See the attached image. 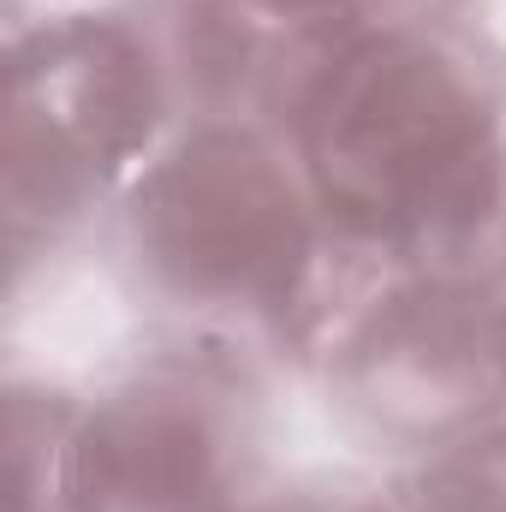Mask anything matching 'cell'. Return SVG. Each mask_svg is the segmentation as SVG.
<instances>
[{
    "mask_svg": "<svg viewBox=\"0 0 506 512\" xmlns=\"http://www.w3.org/2000/svg\"><path fill=\"white\" fill-rule=\"evenodd\" d=\"M268 126L340 256L489 280L506 262V78L453 30L376 12L310 42Z\"/></svg>",
    "mask_w": 506,
    "mask_h": 512,
    "instance_id": "cell-1",
    "label": "cell"
},
{
    "mask_svg": "<svg viewBox=\"0 0 506 512\" xmlns=\"http://www.w3.org/2000/svg\"><path fill=\"white\" fill-rule=\"evenodd\" d=\"M143 298L215 346H310L328 328L334 239L286 137L256 114H191L120 191Z\"/></svg>",
    "mask_w": 506,
    "mask_h": 512,
    "instance_id": "cell-2",
    "label": "cell"
},
{
    "mask_svg": "<svg viewBox=\"0 0 506 512\" xmlns=\"http://www.w3.org/2000/svg\"><path fill=\"white\" fill-rule=\"evenodd\" d=\"M179 84L161 30L120 12H60L12 36L6 72V239L60 245L167 143Z\"/></svg>",
    "mask_w": 506,
    "mask_h": 512,
    "instance_id": "cell-3",
    "label": "cell"
},
{
    "mask_svg": "<svg viewBox=\"0 0 506 512\" xmlns=\"http://www.w3.org/2000/svg\"><path fill=\"white\" fill-rule=\"evenodd\" d=\"M256 399L215 352L161 358L72 405L60 512H245Z\"/></svg>",
    "mask_w": 506,
    "mask_h": 512,
    "instance_id": "cell-4",
    "label": "cell"
},
{
    "mask_svg": "<svg viewBox=\"0 0 506 512\" xmlns=\"http://www.w3.org/2000/svg\"><path fill=\"white\" fill-rule=\"evenodd\" d=\"M495 286L381 274L376 292L322 328V376L340 411L417 459L489 417L506 393L495 352Z\"/></svg>",
    "mask_w": 506,
    "mask_h": 512,
    "instance_id": "cell-5",
    "label": "cell"
},
{
    "mask_svg": "<svg viewBox=\"0 0 506 512\" xmlns=\"http://www.w3.org/2000/svg\"><path fill=\"white\" fill-rule=\"evenodd\" d=\"M399 512H506V417L429 447L405 477Z\"/></svg>",
    "mask_w": 506,
    "mask_h": 512,
    "instance_id": "cell-6",
    "label": "cell"
},
{
    "mask_svg": "<svg viewBox=\"0 0 506 512\" xmlns=\"http://www.w3.org/2000/svg\"><path fill=\"white\" fill-rule=\"evenodd\" d=\"M72 405L60 393H30L12 387L6 399V477H12V507L6 512H60V459H66V429Z\"/></svg>",
    "mask_w": 506,
    "mask_h": 512,
    "instance_id": "cell-7",
    "label": "cell"
},
{
    "mask_svg": "<svg viewBox=\"0 0 506 512\" xmlns=\"http://www.w3.org/2000/svg\"><path fill=\"white\" fill-rule=\"evenodd\" d=\"M245 512H399L381 495H364V489H298V495H262Z\"/></svg>",
    "mask_w": 506,
    "mask_h": 512,
    "instance_id": "cell-8",
    "label": "cell"
},
{
    "mask_svg": "<svg viewBox=\"0 0 506 512\" xmlns=\"http://www.w3.org/2000/svg\"><path fill=\"white\" fill-rule=\"evenodd\" d=\"M256 6H268V12H280V18H292V24H316V30L387 12L381 0H256Z\"/></svg>",
    "mask_w": 506,
    "mask_h": 512,
    "instance_id": "cell-9",
    "label": "cell"
},
{
    "mask_svg": "<svg viewBox=\"0 0 506 512\" xmlns=\"http://www.w3.org/2000/svg\"><path fill=\"white\" fill-rule=\"evenodd\" d=\"M495 352H501V376H506V286L495 298Z\"/></svg>",
    "mask_w": 506,
    "mask_h": 512,
    "instance_id": "cell-10",
    "label": "cell"
}]
</instances>
